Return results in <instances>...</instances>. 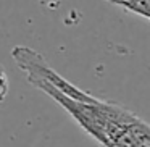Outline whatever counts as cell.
<instances>
[{
	"label": "cell",
	"mask_w": 150,
	"mask_h": 147,
	"mask_svg": "<svg viewBox=\"0 0 150 147\" xmlns=\"http://www.w3.org/2000/svg\"><path fill=\"white\" fill-rule=\"evenodd\" d=\"M11 57L28 81L55 100L102 147H150V124L126 107L79 89L29 47L16 45Z\"/></svg>",
	"instance_id": "cell-1"
},
{
	"label": "cell",
	"mask_w": 150,
	"mask_h": 147,
	"mask_svg": "<svg viewBox=\"0 0 150 147\" xmlns=\"http://www.w3.org/2000/svg\"><path fill=\"white\" fill-rule=\"evenodd\" d=\"M105 2L116 5V7L137 15V16L150 20V0H105Z\"/></svg>",
	"instance_id": "cell-2"
}]
</instances>
